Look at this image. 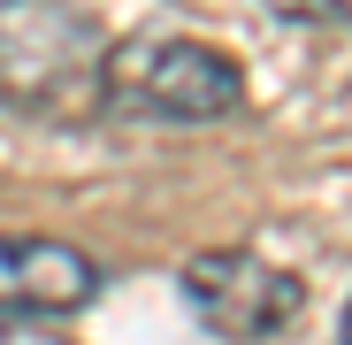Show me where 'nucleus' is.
Wrapping results in <instances>:
<instances>
[{
	"mask_svg": "<svg viewBox=\"0 0 352 345\" xmlns=\"http://www.w3.org/2000/svg\"><path fill=\"white\" fill-rule=\"evenodd\" d=\"M107 31L77 0H0V107L38 123L100 115Z\"/></svg>",
	"mask_w": 352,
	"mask_h": 345,
	"instance_id": "nucleus-1",
	"label": "nucleus"
},
{
	"mask_svg": "<svg viewBox=\"0 0 352 345\" xmlns=\"http://www.w3.org/2000/svg\"><path fill=\"white\" fill-rule=\"evenodd\" d=\"M100 107L146 115V123H230L245 107V70L222 46L184 31H138L107 46L100 62Z\"/></svg>",
	"mask_w": 352,
	"mask_h": 345,
	"instance_id": "nucleus-2",
	"label": "nucleus"
},
{
	"mask_svg": "<svg viewBox=\"0 0 352 345\" xmlns=\"http://www.w3.org/2000/svg\"><path fill=\"white\" fill-rule=\"evenodd\" d=\"M176 292L192 300V315L214 330V337H238V345H261L276 330H291L307 315V276L276 269L268 253L253 246H207L176 269Z\"/></svg>",
	"mask_w": 352,
	"mask_h": 345,
	"instance_id": "nucleus-3",
	"label": "nucleus"
},
{
	"mask_svg": "<svg viewBox=\"0 0 352 345\" xmlns=\"http://www.w3.org/2000/svg\"><path fill=\"white\" fill-rule=\"evenodd\" d=\"M100 261L77 253L69 238L38 230H0V322H54L100 300Z\"/></svg>",
	"mask_w": 352,
	"mask_h": 345,
	"instance_id": "nucleus-4",
	"label": "nucleus"
},
{
	"mask_svg": "<svg viewBox=\"0 0 352 345\" xmlns=\"http://www.w3.org/2000/svg\"><path fill=\"white\" fill-rule=\"evenodd\" d=\"M283 23H352V0H261Z\"/></svg>",
	"mask_w": 352,
	"mask_h": 345,
	"instance_id": "nucleus-5",
	"label": "nucleus"
},
{
	"mask_svg": "<svg viewBox=\"0 0 352 345\" xmlns=\"http://www.w3.org/2000/svg\"><path fill=\"white\" fill-rule=\"evenodd\" d=\"M0 345H54V337H38V330H23V322H0Z\"/></svg>",
	"mask_w": 352,
	"mask_h": 345,
	"instance_id": "nucleus-6",
	"label": "nucleus"
},
{
	"mask_svg": "<svg viewBox=\"0 0 352 345\" xmlns=\"http://www.w3.org/2000/svg\"><path fill=\"white\" fill-rule=\"evenodd\" d=\"M337 337H344V345H352V300H344V322H337Z\"/></svg>",
	"mask_w": 352,
	"mask_h": 345,
	"instance_id": "nucleus-7",
	"label": "nucleus"
}]
</instances>
